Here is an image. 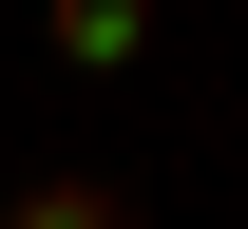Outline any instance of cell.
Here are the masks:
<instances>
[{
    "instance_id": "1",
    "label": "cell",
    "mask_w": 248,
    "mask_h": 229,
    "mask_svg": "<svg viewBox=\"0 0 248 229\" xmlns=\"http://www.w3.org/2000/svg\"><path fill=\"white\" fill-rule=\"evenodd\" d=\"M0 229H134V210L95 191V172H19V191H0Z\"/></svg>"
},
{
    "instance_id": "2",
    "label": "cell",
    "mask_w": 248,
    "mask_h": 229,
    "mask_svg": "<svg viewBox=\"0 0 248 229\" xmlns=\"http://www.w3.org/2000/svg\"><path fill=\"white\" fill-rule=\"evenodd\" d=\"M38 38H58V58H77V76H115V58H134V38H153V19H134V0H58V19H38Z\"/></svg>"
}]
</instances>
